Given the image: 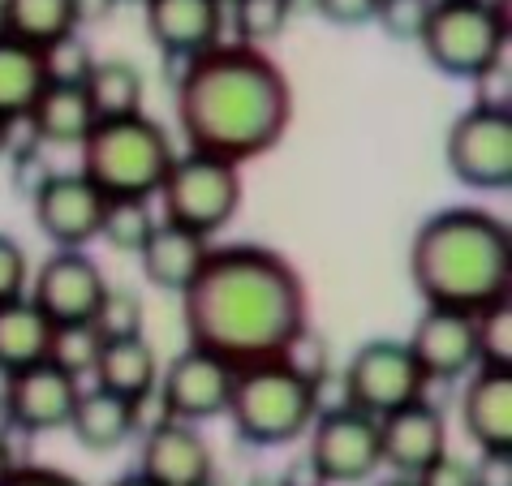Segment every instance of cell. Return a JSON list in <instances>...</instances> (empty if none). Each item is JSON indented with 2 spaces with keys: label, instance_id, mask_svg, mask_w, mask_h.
Returning a JSON list of instances; mask_svg holds the SVG:
<instances>
[{
  "label": "cell",
  "instance_id": "6da1fadb",
  "mask_svg": "<svg viewBox=\"0 0 512 486\" xmlns=\"http://www.w3.org/2000/svg\"><path fill=\"white\" fill-rule=\"evenodd\" d=\"M181 319L190 345L241 370L280 357L306 327V284L267 246H211L181 293Z\"/></svg>",
  "mask_w": 512,
  "mask_h": 486
},
{
  "label": "cell",
  "instance_id": "7a4b0ae2",
  "mask_svg": "<svg viewBox=\"0 0 512 486\" xmlns=\"http://www.w3.org/2000/svg\"><path fill=\"white\" fill-rule=\"evenodd\" d=\"M177 121L190 151L246 164L272 151L293 121V87L254 44H216L186 61L177 82Z\"/></svg>",
  "mask_w": 512,
  "mask_h": 486
},
{
  "label": "cell",
  "instance_id": "3957f363",
  "mask_svg": "<svg viewBox=\"0 0 512 486\" xmlns=\"http://www.w3.org/2000/svg\"><path fill=\"white\" fill-rule=\"evenodd\" d=\"M409 280L426 306L487 314L512 297V233L482 207H444L418 224Z\"/></svg>",
  "mask_w": 512,
  "mask_h": 486
},
{
  "label": "cell",
  "instance_id": "277c9868",
  "mask_svg": "<svg viewBox=\"0 0 512 486\" xmlns=\"http://www.w3.org/2000/svg\"><path fill=\"white\" fill-rule=\"evenodd\" d=\"M229 422L241 443L250 448H284L297 443L310 422L319 418V383L293 370L284 357L241 366L233 396H229Z\"/></svg>",
  "mask_w": 512,
  "mask_h": 486
},
{
  "label": "cell",
  "instance_id": "5b68a950",
  "mask_svg": "<svg viewBox=\"0 0 512 486\" xmlns=\"http://www.w3.org/2000/svg\"><path fill=\"white\" fill-rule=\"evenodd\" d=\"M82 173L108 198H155L160 181L173 164V138L147 112L95 121L91 134L78 142Z\"/></svg>",
  "mask_w": 512,
  "mask_h": 486
},
{
  "label": "cell",
  "instance_id": "8992f818",
  "mask_svg": "<svg viewBox=\"0 0 512 486\" xmlns=\"http://www.w3.org/2000/svg\"><path fill=\"white\" fill-rule=\"evenodd\" d=\"M418 44L444 78L474 82L504 65L508 52V9L482 0H431Z\"/></svg>",
  "mask_w": 512,
  "mask_h": 486
},
{
  "label": "cell",
  "instance_id": "52a82bcc",
  "mask_svg": "<svg viewBox=\"0 0 512 486\" xmlns=\"http://www.w3.org/2000/svg\"><path fill=\"white\" fill-rule=\"evenodd\" d=\"M160 220L186 224L194 233H220L241 207V164L220 160L207 151L173 155L168 173L160 181Z\"/></svg>",
  "mask_w": 512,
  "mask_h": 486
},
{
  "label": "cell",
  "instance_id": "ba28073f",
  "mask_svg": "<svg viewBox=\"0 0 512 486\" xmlns=\"http://www.w3.org/2000/svg\"><path fill=\"white\" fill-rule=\"evenodd\" d=\"M310 469L323 478V486H358L371 482L383 469L379 452V418H371L358 405H336L319 409V418L310 422Z\"/></svg>",
  "mask_w": 512,
  "mask_h": 486
},
{
  "label": "cell",
  "instance_id": "9c48e42d",
  "mask_svg": "<svg viewBox=\"0 0 512 486\" xmlns=\"http://www.w3.org/2000/svg\"><path fill=\"white\" fill-rule=\"evenodd\" d=\"M448 173L469 190H508L512 185V108L474 104L461 112L444 142Z\"/></svg>",
  "mask_w": 512,
  "mask_h": 486
},
{
  "label": "cell",
  "instance_id": "30bf717a",
  "mask_svg": "<svg viewBox=\"0 0 512 486\" xmlns=\"http://www.w3.org/2000/svg\"><path fill=\"white\" fill-rule=\"evenodd\" d=\"M426 396V375L405 340H366L345 366V400L371 418Z\"/></svg>",
  "mask_w": 512,
  "mask_h": 486
},
{
  "label": "cell",
  "instance_id": "8fae6325",
  "mask_svg": "<svg viewBox=\"0 0 512 486\" xmlns=\"http://www.w3.org/2000/svg\"><path fill=\"white\" fill-rule=\"evenodd\" d=\"M237 383V366L224 362L220 353L211 349H181L173 362L160 370V383H155V396H160V418H177V422H207L220 418L229 409Z\"/></svg>",
  "mask_w": 512,
  "mask_h": 486
},
{
  "label": "cell",
  "instance_id": "7c38bea8",
  "mask_svg": "<svg viewBox=\"0 0 512 486\" xmlns=\"http://www.w3.org/2000/svg\"><path fill=\"white\" fill-rule=\"evenodd\" d=\"M35 224L56 250H82L99 237V220H104L108 194L82 173H48L31 194Z\"/></svg>",
  "mask_w": 512,
  "mask_h": 486
},
{
  "label": "cell",
  "instance_id": "4fadbf2b",
  "mask_svg": "<svg viewBox=\"0 0 512 486\" xmlns=\"http://www.w3.org/2000/svg\"><path fill=\"white\" fill-rule=\"evenodd\" d=\"M82 396V379H74L69 370H61L44 357L35 366H22L5 379V418L9 426H18L22 435H52L65 431L69 418H74V405Z\"/></svg>",
  "mask_w": 512,
  "mask_h": 486
},
{
  "label": "cell",
  "instance_id": "5bb4252c",
  "mask_svg": "<svg viewBox=\"0 0 512 486\" xmlns=\"http://www.w3.org/2000/svg\"><path fill=\"white\" fill-rule=\"evenodd\" d=\"M104 289H108V280L87 250H56L52 259H44V267L35 271V280L26 284V297H31L56 327H65V323H91Z\"/></svg>",
  "mask_w": 512,
  "mask_h": 486
},
{
  "label": "cell",
  "instance_id": "9a60e30c",
  "mask_svg": "<svg viewBox=\"0 0 512 486\" xmlns=\"http://www.w3.org/2000/svg\"><path fill=\"white\" fill-rule=\"evenodd\" d=\"M414 349L426 383H457L474 366H482L478 353V314L448 310V306H426V314L414 323L405 340Z\"/></svg>",
  "mask_w": 512,
  "mask_h": 486
},
{
  "label": "cell",
  "instance_id": "2e32d148",
  "mask_svg": "<svg viewBox=\"0 0 512 486\" xmlns=\"http://www.w3.org/2000/svg\"><path fill=\"white\" fill-rule=\"evenodd\" d=\"M138 474L155 486H211L216 461H211V448L194 422L155 418L151 431L142 435Z\"/></svg>",
  "mask_w": 512,
  "mask_h": 486
},
{
  "label": "cell",
  "instance_id": "e0dca14e",
  "mask_svg": "<svg viewBox=\"0 0 512 486\" xmlns=\"http://www.w3.org/2000/svg\"><path fill=\"white\" fill-rule=\"evenodd\" d=\"M379 452L392 474L422 478L439 456H448V422L431 400L418 396L409 405L379 418Z\"/></svg>",
  "mask_w": 512,
  "mask_h": 486
},
{
  "label": "cell",
  "instance_id": "ac0fdd59",
  "mask_svg": "<svg viewBox=\"0 0 512 486\" xmlns=\"http://www.w3.org/2000/svg\"><path fill=\"white\" fill-rule=\"evenodd\" d=\"M155 48L173 61H194L207 48L224 44L229 9L220 0H142Z\"/></svg>",
  "mask_w": 512,
  "mask_h": 486
},
{
  "label": "cell",
  "instance_id": "d6986e66",
  "mask_svg": "<svg viewBox=\"0 0 512 486\" xmlns=\"http://www.w3.org/2000/svg\"><path fill=\"white\" fill-rule=\"evenodd\" d=\"M465 435L478 452H508L512 448V366H474L465 375L461 396Z\"/></svg>",
  "mask_w": 512,
  "mask_h": 486
},
{
  "label": "cell",
  "instance_id": "ffe728a7",
  "mask_svg": "<svg viewBox=\"0 0 512 486\" xmlns=\"http://www.w3.org/2000/svg\"><path fill=\"white\" fill-rule=\"evenodd\" d=\"M207 254H211L207 233H194V228L173 224V220H155L151 237L142 241V250H138V263H142V276H147L151 289L186 293L190 280L198 276V267L207 263Z\"/></svg>",
  "mask_w": 512,
  "mask_h": 486
},
{
  "label": "cell",
  "instance_id": "44dd1931",
  "mask_svg": "<svg viewBox=\"0 0 512 486\" xmlns=\"http://www.w3.org/2000/svg\"><path fill=\"white\" fill-rule=\"evenodd\" d=\"M95 388L117 392L125 400L142 405L147 396H155V383H160V357H155L147 336H121V340H104V349L95 357L91 370Z\"/></svg>",
  "mask_w": 512,
  "mask_h": 486
},
{
  "label": "cell",
  "instance_id": "7402d4cb",
  "mask_svg": "<svg viewBox=\"0 0 512 486\" xmlns=\"http://www.w3.org/2000/svg\"><path fill=\"white\" fill-rule=\"evenodd\" d=\"M22 121L31 125L35 142H48V147H78L95 125V108H91L82 82H48L44 95L35 99Z\"/></svg>",
  "mask_w": 512,
  "mask_h": 486
},
{
  "label": "cell",
  "instance_id": "603a6c76",
  "mask_svg": "<svg viewBox=\"0 0 512 486\" xmlns=\"http://www.w3.org/2000/svg\"><path fill=\"white\" fill-rule=\"evenodd\" d=\"M138 409L142 405H134V400H125L117 392L82 388L74 418H69V431H74V439L87 452H112L138 431Z\"/></svg>",
  "mask_w": 512,
  "mask_h": 486
},
{
  "label": "cell",
  "instance_id": "cb8c5ba5",
  "mask_svg": "<svg viewBox=\"0 0 512 486\" xmlns=\"http://www.w3.org/2000/svg\"><path fill=\"white\" fill-rule=\"evenodd\" d=\"M52 332H56V323L26 293L0 302V370L13 375L22 366L44 362L52 349Z\"/></svg>",
  "mask_w": 512,
  "mask_h": 486
},
{
  "label": "cell",
  "instance_id": "d4e9b609",
  "mask_svg": "<svg viewBox=\"0 0 512 486\" xmlns=\"http://www.w3.org/2000/svg\"><path fill=\"white\" fill-rule=\"evenodd\" d=\"M48 65H44V52L22 44V39H13L0 31V117L18 125L31 104L48 87Z\"/></svg>",
  "mask_w": 512,
  "mask_h": 486
},
{
  "label": "cell",
  "instance_id": "484cf974",
  "mask_svg": "<svg viewBox=\"0 0 512 486\" xmlns=\"http://www.w3.org/2000/svg\"><path fill=\"white\" fill-rule=\"evenodd\" d=\"M82 26L78 0H0V31L44 52Z\"/></svg>",
  "mask_w": 512,
  "mask_h": 486
},
{
  "label": "cell",
  "instance_id": "4316f807",
  "mask_svg": "<svg viewBox=\"0 0 512 486\" xmlns=\"http://www.w3.org/2000/svg\"><path fill=\"white\" fill-rule=\"evenodd\" d=\"M82 87H87L95 121L142 112V74L130 61H95L87 69V78H82Z\"/></svg>",
  "mask_w": 512,
  "mask_h": 486
},
{
  "label": "cell",
  "instance_id": "83f0119b",
  "mask_svg": "<svg viewBox=\"0 0 512 486\" xmlns=\"http://www.w3.org/2000/svg\"><path fill=\"white\" fill-rule=\"evenodd\" d=\"M155 220L160 216L151 211V198H108L104 220H99V237L121 254H138L142 241L151 237Z\"/></svg>",
  "mask_w": 512,
  "mask_h": 486
},
{
  "label": "cell",
  "instance_id": "f1b7e54d",
  "mask_svg": "<svg viewBox=\"0 0 512 486\" xmlns=\"http://www.w3.org/2000/svg\"><path fill=\"white\" fill-rule=\"evenodd\" d=\"M233 31H237V44H267L276 39L284 26H289V13H293V0H233Z\"/></svg>",
  "mask_w": 512,
  "mask_h": 486
},
{
  "label": "cell",
  "instance_id": "f546056e",
  "mask_svg": "<svg viewBox=\"0 0 512 486\" xmlns=\"http://www.w3.org/2000/svg\"><path fill=\"white\" fill-rule=\"evenodd\" d=\"M99 349H104V336H99L91 323H65V327H56V332H52L48 357L61 370H69L74 379H87L95 370Z\"/></svg>",
  "mask_w": 512,
  "mask_h": 486
},
{
  "label": "cell",
  "instance_id": "4dcf8cb0",
  "mask_svg": "<svg viewBox=\"0 0 512 486\" xmlns=\"http://www.w3.org/2000/svg\"><path fill=\"white\" fill-rule=\"evenodd\" d=\"M91 327L104 340H121V336H138L142 332V302L130 289H104L99 306L91 314Z\"/></svg>",
  "mask_w": 512,
  "mask_h": 486
},
{
  "label": "cell",
  "instance_id": "1f68e13d",
  "mask_svg": "<svg viewBox=\"0 0 512 486\" xmlns=\"http://www.w3.org/2000/svg\"><path fill=\"white\" fill-rule=\"evenodd\" d=\"M478 353L482 366H512V306L478 314Z\"/></svg>",
  "mask_w": 512,
  "mask_h": 486
},
{
  "label": "cell",
  "instance_id": "d6a6232c",
  "mask_svg": "<svg viewBox=\"0 0 512 486\" xmlns=\"http://www.w3.org/2000/svg\"><path fill=\"white\" fill-rule=\"evenodd\" d=\"M426 13H431V0H379L375 22L388 31V39H401V44H418Z\"/></svg>",
  "mask_w": 512,
  "mask_h": 486
},
{
  "label": "cell",
  "instance_id": "836d02e7",
  "mask_svg": "<svg viewBox=\"0 0 512 486\" xmlns=\"http://www.w3.org/2000/svg\"><path fill=\"white\" fill-rule=\"evenodd\" d=\"M44 65H48L52 82H82L87 78V69L95 65V56L74 31V35H65V39H56V44L44 48Z\"/></svg>",
  "mask_w": 512,
  "mask_h": 486
},
{
  "label": "cell",
  "instance_id": "e575fe53",
  "mask_svg": "<svg viewBox=\"0 0 512 486\" xmlns=\"http://www.w3.org/2000/svg\"><path fill=\"white\" fill-rule=\"evenodd\" d=\"M26 284H31V263H26V250L9 233H0V302L22 297Z\"/></svg>",
  "mask_w": 512,
  "mask_h": 486
},
{
  "label": "cell",
  "instance_id": "d590c367",
  "mask_svg": "<svg viewBox=\"0 0 512 486\" xmlns=\"http://www.w3.org/2000/svg\"><path fill=\"white\" fill-rule=\"evenodd\" d=\"M315 9L336 26H366L375 22L379 0H315Z\"/></svg>",
  "mask_w": 512,
  "mask_h": 486
},
{
  "label": "cell",
  "instance_id": "8d00e7d4",
  "mask_svg": "<svg viewBox=\"0 0 512 486\" xmlns=\"http://www.w3.org/2000/svg\"><path fill=\"white\" fill-rule=\"evenodd\" d=\"M0 486H82L74 474L65 469H48V465H13V474Z\"/></svg>",
  "mask_w": 512,
  "mask_h": 486
},
{
  "label": "cell",
  "instance_id": "74e56055",
  "mask_svg": "<svg viewBox=\"0 0 512 486\" xmlns=\"http://www.w3.org/2000/svg\"><path fill=\"white\" fill-rule=\"evenodd\" d=\"M13 173H18L22 194H35L39 181H44L52 168L44 164V151H39V147H22V151H13Z\"/></svg>",
  "mask_w": 512,
  "mask_h": 486
},
{
  "label": "cell",
  "instance_id": "f35d334b",
  "mask_svg": "<svg viewBox=\"0 0 512 486\" xmlns=\"http://www.w3.org/2000/svg\"><path fill=\"white\" fill-rule=\"evenodd\" d=\"M422 486H474V465L452 461V456H439V461L418 478Z\"/></svg>",
  "mask_w": 512,
  "mask_h": 486
},
{
  "label": "cell",
  "instance_id": "ab89813d",
  "mask_svg": "<svg viewBox=\"0 0 512 486\" xmlns=\"http://www.w3.org/2000/svg\"><path fill=\"white\" fill-rule=\"evenodd\" d=\"M474 486H512V448L482 452V461L474 465Z\"/></svg>",
  "mask_w": 512,
  "mask_h": 486
},
{
  "label": "cell",
  "instance_id": "60d3db41",
  "mask_svg": "<svg viewBox=\"0 0 512 486\" xmlns=\"http://www.w3.org/2000/svg\"><path fill=\"white\" fill-rule=\"evenodd\" d=\"M9 151H13V121L0 117V160H5Z\"/></svg>",
  "mask_w": 512,
  "mask_h": 486
},
{
  "label": "cell",
  "instance_id": "b9f144b4",
  "mask_svg": "<svg viewBox=\"0 0 512 486\" xmlns=\"http://www.w3.org/2000/svg\"><path fill=\"white\" fill-rule=\"evenodd\" d=\"M13 474V452H9V443L0 439V482H5Z\"/></svg>",
  "mask_w": 512,
  "mask_h": 486
},
{
  "label": "cell",
  "instance_id": "7bdbcfd3",
  "mask_svg": "<svg viewBox=\"0 0 512 486\" xmlns=\"http://www.w3.org/2000/svg\"><path fill=\"white\" fill-rule=\"evenodd\" d=\"M375 486H422V482L409 478V474H392V478H383V482H375Z\"/></svg>",
  "mask_w": 512,
  "mask_h": 486
},
{
  "label": "cell",
  "instance_id": "ee69618b",
  "mask_svg": "<svg viewBox=\"0 0 512 486\" xmlns=\"http://www.w3.org/2000/svg\"><path fill=\"white\" fill-rule=\"evenodd\" d=\"M112 486H155L151 478H142L138 474V469H134V474H125V478H117V482H112Z\"/></svg>",
  "mask_w": 512,
  "mask_h": 486
},
{
  "label": "cell",
  "instance_id": "f6af8a7d",
  "mask_svg": "<svg viewBox=\"0 0 512 486\" xmlns=\"http://www.w3.org/2000/svg\"><path fill=\"white\" fill-rule=\"evenodd\" d=\"M250 486H284V482H280V478H254Z\"/></svg>",
  "mask_w": 512,
  "mask_h": 486
},
{
  "label": "cell",
  "instance_id": "bcb514c9",
  "mask_svg": "<svg viewBox=\"0 0 512 486\" xmlns=\"http://www.w3.org/2000/svg\"><path fill=\"white\" fill-rule=\"evenodd\" d=\"M482 5H500V9H504V5H508V0H482Z\"/></svg>",
  "mask_w": 512,
  "mask_h": 486
},
{
  "label": "cell",
  "instance_id": "7dc6e473",
  "mask_svg": "<svg viewBox=\"0 0 512 486\" xmlns=\"http://www.w3.org/2000/svg\"><path fill=\"white\" fill-rule=\"evenodd\" d=\"M220 5H224V9H229V5H233V0H220Z\"/></svg>",
  "mask_w": 512,
  "mask_h": 486
},
{
  "label": "cell",
  "instance_id": "c3c4849f",
  "mask_svg": "<svg viewBox=\"0 0 512 486\" xmlns=\"http://www.w3.org/2000/svg\"><path fill=\"white\" fill-rule=\"evenodd\" d=\"M211 486H216V482H211Z\"/></svg>",
  "mask_w": 512,
  "mask_h": 486
},
{
  "label": "cell",
  "instance_id": "681fc988",
  "mask_svg": "<svg viewBox=\"0 0 512 486\" xmlns=\"http://www.w3.org/2000/svg\"><path fill=\"white\" fill-rule=\"evenodd\" d=\"M138 5H142V0H138Z\"/></svg>",
  "mask_w": 512,
  "mask_h": 486
}]
</instances>
